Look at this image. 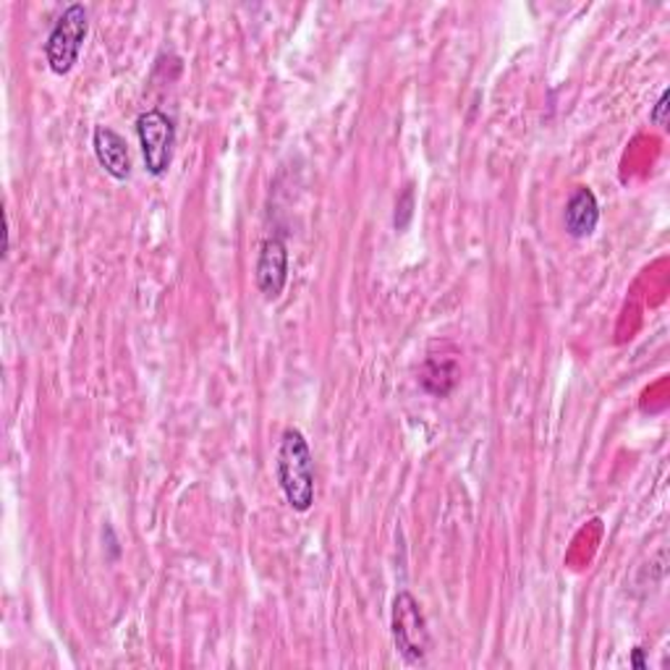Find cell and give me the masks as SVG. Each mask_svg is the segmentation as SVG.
Segmentation results:
<instances>
[{
	"label": "cell",
	"instance_id": "cell-1",
	"mask_svg": "<svg viewBox=\"0 0 670 670\" xmlns=\"http://www.w3.org/2000/svg\"><path fill=\"white\" fill-rule=\"evenodd\" d=\"M276 477L288 506L297 514H307L315 503V456L299 427H288L280 437Z\"/></svg>",
	"mask_w": 670,
	"mask_h": 670
},
{
	"label": "cell",
	"instance_id": "cell-2",
	"mask_svg": "<svg viewBox=\"0 0 670 670\" xmlns=\"http://www.w3.org/2000/svg\"><path fill=\"white\" fill-rule=\"evenodd\" d=\"M86 32H90V11L82 3L66 6L45 40L48 66L55 76H66L76 66Z\"/></svg>",
	"mask_w": 670,
	"mask_h": 670
},
{
	"label": "cell",
	"instance_id": "cell-3",
	"mask_svg": "<svg viewBox=\"0 0 670 670\" xmlns=\"http://www.w3.org/2000/svg\"><path fill=\"white\" fill-rule=\"evenodd\" d=\"M393 645L403 662L409 666H424L432 650V639L427 629V618L422 614V605L412 592H399L393 600L391 614Z\"/></svg>",
	"mask_w": 670,
	"mask_h": 670
},
{
	"label": "cell",
	"instance_id": "cell-4",
	"mask_svg": "<svg viewBox=\"0 0 670 670\" xmlns=\"http://www.w3.org/2000/svg\"><path fill=\"white\" fill-rule=\"evenodd\" d=\"M136 136L144 157V168L150 176H163L173 163V147H176V124L168 113L144 111L136 118Z\"/></svg>",
	"mask_w": 670,
	"mask_h": 670
},
{
	"label": "cell",
	"instance_id": "cell-5",
	"mask_svg": "<svg viewBox=\"0 0 670 670\" xmlns=\"http://www.w3.org/2000/svg\"><path fill=\"white\" fill-rule=\"evenodd\" d=\"M255 280L265 301H278L288 284V247L280 236H268L259 247Z\"/></svg>",
	"mask_w": 670,
	"mask_h": 670
},
{
	"label": "cell",
	"instance_id": "cell-6",
	"mask_svg": "<svg viewBox=\"0 0 670 670\" xmlns=\"http://www.w3.org/2000/svg\"><path fill=\"white\" fill-rule=\"evenodd\" d=\"M92 147H95L97 163L103 165L107 176L115 182H126L132 176V155H128V144L118 132L111 126H97L92 134Z\"/></svg>",
	"mask_w": 670,
	"mask_h": 670
},
{
	"label": "cell",
	"instance_id": "cell-7",
	"mask_svg": "<svg viewBox=\"0 0 670 670\" xmlns=\"http://www.w3.org/2000/svg\"><path fill=\"white\" fill-rule=\"evenodd\" d=\"M600 223V202L589 186H579L566 202L564 226L571 239H589Z\"/></svg>",
	"mask_w": 670,
	"mask_h": 670
},
{
	"label": "cell",
	"instance_id": "cell-8",
	"mask_svg": "<svg viewBox=\"0 0 670 670\" xmlns=\"http://www.w3.org/2000/svg\"><path fill=\"white\" fill-rule=\"evenodd\" d=\"M461 370L458 362L453 357H430L427 362H424V370L420 374V383L427 393L432 395H449L453 388L458 385Z\"/></svg>",
	"mask_w": 670,
	"mask_h": 670
},
{
	"label": "cell",
	"instance_id": "cell-9",
	"mask_svg": "<svg viewBox=\"0 0 670 670\" xmlns=\"http://www.w3.org/2000/svg\"><path fill=\"white\" fill-rule=\"evenodd\" d=\"M414 215V189L412 186H406L403 194L399 197V205H395V228L403 230L409 226V220H412Z\"/></svg>",
	"mask_w": 670,
	"mask_h": 670
},
{
	"label": "cell",
	"instance_id": "cell-10",
	"mask_svg": "<svg viewBox=\"0 0 670 670\" xmlns=\"http://www.w3.org/2000/svg\"><path fill=\"white\" fill-rule=\"evenodd\" d=\"M650 121L654 126L666 128V124H668V90H662L658 105H654V111L650 113Z\"/></svg>",
	"mask_w": 670,
	"mask_h": 670
},
{
	"label": "cell",
	"instance_id": "cell-11",
	"mask_svg": "<svg viewBox=\"0 0 670 670\" xmlns=\"http://www.w3.org/2000/svg\"><path fill=\"white\" fill-rule=\"evenodd\" d=\"M631 666H633V668H639V670L647 668V662H645V650H642V647H637V650H633V654H631Z\"/></svg>",
	"mask_w": 670,
	"mask_h": 670
}]
</instances>
